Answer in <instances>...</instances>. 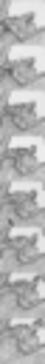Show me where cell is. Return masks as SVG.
Returning a JSON list of instances; mask_svg holds the SVG:
<instances>
[{
  "instance_id": "1",
  "label": "cell",
  "mask_w": 45,
  "mask_h": 364,
  "mask_svg": "<svg viewBox=\"0 0 45 364\" xmlns=\"http://www.w3.org/2000/svg\"><path fill=\"white\" fill-rule=\"evenodd\" d=\"M3 68H6V77L14 80V85L42 80V71H45V40H42V34L11 40L3 51Z\"/></svg>"
},
{
  "instance_id": "2",
  "label": "cell",
  "mask_w": 45,
  "mask_h": 364,
  "mask_svg": "<svg viewBox=\"0 0 45 364\" xmlns=\"http://www.w3.org/2000/svg\"><path fill=\"white\" fill-rule=\"evenodd\" d=\"M3 111L6 119L17 125V131H31L42 125L45 105H42V80L25 82V85H11L3 97Z\"/></svg>"
},
{
  "instance_id": "3",
  "label": "cell",
  "mask_w": 45,
  "mask_h": 364,
  "mask_svg": "<svg viewBox=\"0 0 45 364\" xmlns=\"http://www.w3.org/2000/svg\"><path fill=\"white\" fill-rule=\"evenodd\" d=\"M42 176L6 171V205L11 219H39L42 213Z\"/></svg>"
},
{
  "instance_id": "4",
  "label": "cell",
  "mask_w": 45,
  "mask_h": 364,
  "mask_svg": "<svg viewBox=\"0 0 45 364\" xmlns=\"http://www.w3.org/2000/svg\"><path fill=\"white\" fill-rule=\"evenodd\" d=\"M6 253L14 264L42 262V225L39 219H11L6 225Z\"/></svg>"
},
{
  "instance_id": "5",
  "label": "cell",
  "mask_w": 45,
  "mask_h": 364,
  "mask_svg": "<svg viewBox=\"0 0 45 364\" xmlns=\"http://www.w3.org/2000/svg\"><path fill=\"white\" fill-rule=\"evenodd\" d=\"M6 159L17 173H39L45 162V142L39 128L31 131H11L6 139Z\"/></svg>"
},
{
  "instance_id": "6",
  "label": "cell",
  "mask_w": 45,
  "mask_h": 364,
  "mask_svg": "<svg viewBox=\"0 0 45 364\" xmlns=\"http://www.w3.org/2000/svg\"><path fill=\"white\" fill-rule=\"evenodd\" d=\"M45 26V9L42 0H6L3 6V28L14 40L42 34Z\"/></svg>"
}]
</instances>
